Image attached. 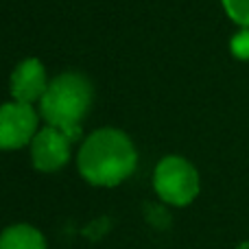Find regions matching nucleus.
Masks as SVG:
<instances>
[{
  "label": "nucleus",
  "mask_w": 249,
  "mask_h": 249,
  "mask_svg": "<svg viewBox=\"0 0 249 249\" xmlns=\"http://www.w3.org/2000/svg\"><path fill=\"white\" fill-rule=\"evenodd\" d=\"M138 166V151L121 129L103 127L83 140L77 153V168L92 186L114 188L123 184Z\"/></svg>",
  "instance_id": "nucleus-1"
},
{
  "label": "nucleus",
  "mask_w": 249,
  "mask_h": 249,
  "mask_svg": "<svg viewBox=\"0 0 249 249\" xmlns=\"http://www.w3.org/2000/svg\"><path fill=\"white\" fill-rule=\"evenodd\" d=\"M92 83L79 72H64L48 83L46 94L39 101V116L46 124L57 127L70 138H81V121L92 105Z\"/></svg>",
  "instance_id": "nucleus-2"
},
{
  "label": "nucleus",
  "mask_w": 249,
  "mask_h": 249,
  "mask_svg": "<svg viewBox=\"0 0 249 249\" xmlns=\"http://www.w3.org/2000/svg\"><path fill=\"white\" fill-rule=\"evenodd\" d=\"M153 188L164 203L184 208L197 199L201 181L193 164L181 155H166L158 162L153 173Z\"/></svg>",
  "instance_id": "nucleus-3"
},
{
  "label": "nucleus",
  "mask_w": 249,
  "mask_h": 249,
  "mask_svg": "<svg viewBox=\"0 0 249 249\" xmlns=\"http://www.w3.org/2000/svg\"><path fill=\"white\" fill-rule=\"evenodd\" d=\"M37 123L39 118L33 105L18 101L0 105V149L13 151L31 144L35 133L39 131Z\"/></svg>",
  "instance_id": "nucleus-4"
},
{
  "label": "nucleus",
  "mask_w": 249,
  "mask_h": 249,
  "mask_svg": "<svg viewBox=\"0 0 249 249\" xmlns=\"http://www.w3.org/2000/svg\"><path fill=\"white\" fill-rule=\"evenodd\" d=\"M70 144L72 140L61 129L46 124L31 142V162L39 173H55L68 164Z\"/></svg>",
  "instance_id": "nucleus-5"
},
{
  "label": "nucleus",
  "mask_w": 249,
  "mask_h": 249,
  "mask_svg": "<svg viewBox=\"0 0 249 249\" xmlns=\"http://www.w3.org/2000/svg\"><path fill=\"white\" fill-rule=\"evenodd\" d=\"M11 96L18 103L33 105L39 103L42 96L48 90V79H46V68L42 66V61L29 57L24 59L11 74Z\"/></svg>",
  "instance_id": "nucleus-6"
},
{
  "label": "nucleus",
  "mask_w": 249,
  "mask_h": 249,
  "mask_svg": "<svg viewBox=\"0 0 249 249\" xmlns=\"http://www.w3.org/2000/svg\"><path fill=\"white\" fill-rule=\"evenodd\" d=\"M0 249H48V245L37 228L29 223H16L0 232Z\"/></svg>",
  "instance_id": "nucleus-7"
},
{
  "label": "nucleus",
  "mask_w": 249,
  "mask_h": 249,
  "mask_svg": "<svg viewBox=\"0 0 249 249\" xmlns=\"http://www.w3.org/2000/svg\"><path fill=\"white\" fill-rule=\"evenodd\" d=\"M223 9L238 26L249 29V0H221Z\"/></svg>",
  "instance_id": "nucleus-8"
},
{
  "label": "nucleus",
  "mask_w": 249,
  "mask_h": 249,
  "mask_svg": "<svg viewBox=\"0 0 249 249\" xmlns=\"http://www.w3.org/2000/svg\"><path fill=\"white\" fill-rule=\"evenodd\" d=\"M230 48H232L234 57H238V59H249V29L238 31L232 37V42H230Z\"/></svg>",
  "instance_id": "nucleus-9"
},
{
  "label": "nucleus",
  "mask_w": 249,
  "mask_h": 249,
  "mask_svg": "<svg viewBox=\"0 0 249 249\" xmlns=\"http://www.w3.org/2000/svg\"><path fill=\"white\" fill-rule=\"evenodd\" d=\"M236 249H249V241H245V243H241Z\"/></svg>",
  "instance_id": "nucleus-10"
}]
</instances>
